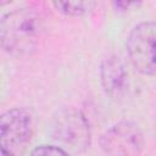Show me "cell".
Returning a JSON list of instances; mask_svg holds the SVG:
<instances>
[{"mask_svg": "<svg viewBox=\"0 0 156 156\" xmlns=\"http://www.w3.org/2000/svg\"><path fill=\"white\" fill-rule=\"evenodd\" d=\"M44 20L33 9L23 7L0 18V49L15 57L34 54L44 35Z\"/></svg>", "mask_w": 156, "mask_h": 156, "instance_id": "1", "label": "cell"}, {"mask_svg": "<svg viewBox=\"0 0 156 156\" xmlns=\"http://www.w3.org/2000/svg\"><path fill=\"white\" fill-rule=\"evenodd\" d=\"M34 132L32 113L23 107H13L0 115V154L23 156Z\"/></svg>", "mask_w": 156, "mask_h": 156, "instance_id": "2", "label": "cell"}, {"mask_svg": "<svg viewBox=\"0 0 156 156\" xmlns=\"http://www.w3.org/2000/svg\"><path fill=\"white\" fill-rule=\"evenodd\" d=\"M51 134L68 154H82L91 143V130L85 115L76 108L60 111L52 119Z\"/></svg>", "mask_w": 156, "mask_h": 156, "instance_id": "3", "label": "cell"}, {"mask_svg": "<svg viewBox=\"0 0 156 156\" xmlns=\"http://www.w3.org/2000/svg\"><path fill=\"white\" fill-rule=\"evenodd\" d=\"M156 24L154 21H144L132 28L128 34L126 48L133 67L144 76L154 77L155 65Z\"/></svg>", "mask_w": 156, "mask_h": 156, "instance_id": "4", "label": "cell"}, {"mask_svg": "<svg viewBox=\"0 0 156 156\" xmlns=\"http://www.w3.org/2000/svg\"><path fill=\"white\" fill-rule=\"evenodd\" d=\"M99 144L105 156H141L145 138L136 123L121 121L101 134Z\"/></svg>", "mask_w": 156, "mask_h": 156, "instance_id": "5", "label": "cell"}, {"mask_svg": "<svg viewBox=\"0 0 156 156\" xmlns=\"http://www.w3.org/2000/svg\"><path fill=\"white\" fill-rule=\"evenodd\" d=\"M128 74L122 60L116 55L105 57L100 63V83L106 95L112 99L121 98L127 88Z\"/></svg>", "mask_w": 156, "mask_h": 156, "instance_id": "6", "label": "cell"}, {"mask_svg": "<svg viewBox=\"0 0 156 156\" xmlns=\"http://www.w3.org/2000/svg\"><path fill=\"white\" fill-rule=\"evenodd\" d=\"M52 6L55 10H57L60 13L67 16V17H83L87 16L89 12H91L96 2L95 1H54Z\"/></svg>", "mask_w": 156, "mask_h": 156, "instance_id": "7", "label": "cell"}, {"mask_svg": "<svg viewBox=\"0 0 156 156\" xmlns=\"http://www.w3.org/2000/svg\"><path fill=\"white\" fill-rule=\"evenodd\" d=\"M29 156H69V154L56 145H40L34 147Z\"/></svg>", "mask_w": 156, "mask_h": 156, "instance_id": "8", "label": "cell"}, {"mask_svg": "<svg viewBox=\"0 0 156 156\" xmlns=\"http://www.w3.org/2000/svg\"><path fill=\"white\" fill-rule=\"evenodd\" d=\"M113 5L119 9V10H128L129 6H133V5H136V2H128V1H116L113 2Z\"/></svg>", "mask_w": 156, "mask_h": 156, "instance_id": "9", "label": "cell"}, {"mask_svg": "<svg viewBox=\"0 0 156 156\" xmlns=\"http://www.w3.org/2000/svg\"><path fill=\"white\" fill-rule=\"evenodd\" d=\"M9 4H11V1H2V0H0V7L6 6V5H9Z\"/></svg>", "mask_w": 156, "mask_h": 156, "instance_id": "10", "label": "cell"}]
</instances>
